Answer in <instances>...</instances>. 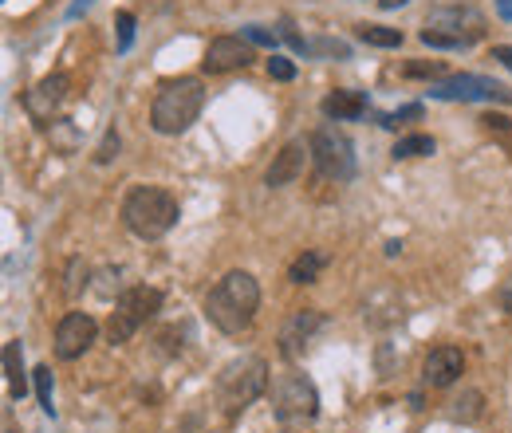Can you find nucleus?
I'll return each instance as SVG.
<instances>
[{"instance_id":"obj_1","label":"nucleus","mask_w":512,"mask_h":433,"mask_svg":"<svg viewBox=\"0 0 512 433\" xmlns=\"http://www.w3.org/2000/svg\"><path fill=\"white\" fill-rule=\"evenodd\" d=\"M256 308H260V284H256L249 272H241V268L225 272V276L209 288V296H205V315H209V323H213L217 331H225V335H241V331L253 323Z\"/></svg>"},{"instance_id":"obj_2","label":"nucleus","mask_w":512,"mask_h":433,"mask_svg":"<svg viewBox=\"0 0 512 433\" xmlns=\"http://www.w3.org/2000/svg\"><path fill=\"white\" fill-rule=\"evenodd\" d=\"M489 32V20L481 8L473 4H438L426 12V24H422V44L426 48H438V52H461V48H473L477 40H485Z\"/></svg>"},{"instance_id":"obj_3","label":"nucleus","mask_w":512,"mask_h":433,"mask_svg":"<svg viewBox=\"0 0 512 433\" xmlns=\"http://www.w3.org/2000/svg\"><path fill=\"white\" fill-rule=\"evenodd\" d=\"M119 217H123V225H127L138 241H158V237H166V233L178 225L182 205H178V197H174L170 189L134 186L127 197H123Z\"/></svg>"},{"instance_id":"obj_4","label":"nucleus","mask_w":512,"mask_h":433,"mask_svg":"<svg viewBox=\"0 0 512 433\" xmlns=\"http://www.w3.org/2000/svg\"><path fill=\"white\" fill-rule=\"evenodd\" d=\"M201 107H205V87H201V79H193V75L166 79V83L158 87L154 103H150V126H154L158 134H170V138H174V134H186V130L197 123Z\"/></svg>"},{"instance_id":"obj_5","label":"nucleus","mask_w":512,"mask_h":433,"mask_svg":"<svg viewBox=\"0 0 512 433\" xmlns=\"http://www.w3.org/2000/svg\"><path fill=\"white\" fill-rule=\"evenodd\" d=\"M264 390H268V363L260 355H241L217 374V406L229 418H241Z\"/></svg>"},{"instance_id":"obj_6","label":"nucleus","mask_w":512,"mask_h":433,"mask_svg":"<svg viewBox=\"0 0 512 433\" xmlns=\"http://www.w3.org/2000/svg\"><path fill=\"white\" fill-rule=\"evenodd\" d=\"M162 311V292L150 288V284H138V288H127L119 300H115V311L107 319V343L123 347L138 335V327H146L154 315Z\"/></svg>"},{"instance_id":"obj_7","label":"nucleus","mask_w":512,"mask_h":433,"mask_svg":"<svg viewBox=\"0 0 512 433\" xmlns=\"http://www.w3.org/2000/svg\"><path fill=\"white\" fill-rule=\"evenodd\" d=\"M272 410H276V422L280 426L316 422V414H320V390H316V382L300 371L280 374L276 386H272Z\"/></svg>"},{"instance_id":"obj_8","label":"nucleus","mask_w":512,"mask_h":433,"mask_svg":"<svg viewBox=\"0 0 512 433\" xmlns=\"http://www.w3.org/2000/svg\"><path fill=\"white\" fill-rule=\"evenodd\" d=\"M312 162L327 182H351L355 178V146L335 123L312 130Z\"/></svg>"},{"instance_id":"obj_9","label":"nucleus","mask_w":512,"mask_h":433,"mask_svg":"<svg viewBox=\"0 0 512 433\" xmlns=\"http://www.w3.org/2000/svg\"><path fill=\"white\" fill-rule=\"evenodd\" d=\"M430 99H461V103H512V91L501 79L489 75H453V79H438L430 87Z\"/></svg>"},{"instance_id":"obj_10","label":"nucleus","mask_w":512,"mask_h":433,"mask_svg":"<svg viewBox=\"0 0 512 433\" xmlns=\"http://www.w3.org/2000/svg\"><path fill=\"white\" fill-rule=\"evenodd\" d=\"M323 323H327V315L316 308H300L288 315V323L280 327V355L288 359V363H296V359H304V351H308V343L316 339L323 331Z\"/></svg>"},{"instance_id":"obj_11","label":"nucleus","mask_w":512,"mask_h":433,"mask_svg":"<svg viewBox=\"0 0 512 433\" xmlns=\"http://www.w3.org/2000/svg\"><path fill=\"white\" fill-rule=\"evenodd\" d=\"M95 339H99V323L87 311H67L60 319V327H56V355L64 363H71V359L87 355Z\"/></svg>"},{"instance_id":"obj_12","label":"nucleus","mask_w":512,"mask_h":433,"mask_svg":"<svg viewBox=\"0 0 512 433\" xmlns=\"http://www.w3.org/2000/svg\"><path fill=\"white\" fill-rule=\"evenodd\" d=\"M312 162V138H292L284 142V150L272 158V166L264 170V186L268 189H284L292 182L304 178V166Z\"/></svg>"},{"instance_id":"obj_13","label":"nucleus","mask_w":512,"mask_h":433,"mask_svg":"<svg viewBox=\"0 0 512 433\" xmlns=\"http://www.w3.org/2000/svg\"><path fill=\"white\" fill-rule=\"evenodd\" d=\"M253 63V44L245 36H217L205 48L201 71L205 75H229V71H245Z\"/></svg>"},{"instance_id":"obj_14","label":"nucleus","mask_w":512,"mask_h":433,"mask_svg":"<svg viewBox=\"0 0 512 433\" xmlns=\"http://www.w3.org/2000/svg\"><path fill=\"white\" fill-rule=\"evenodd\" d=\"M64 99H67V75L56 71V75H44V79L24 95V111H28L32 123L48 126L52 119H60L56 111L64 107Z\"/></svg>"},{"instance_id":"obj_15","label":"nucleus","mask_w":512,"mask_h":433,"mask_svg":"<svg viewBox=\"0 0 512 433\" xmlns=\"http://www.w3.org/2000/svg\"><path fill=\"white\" fill-rule=\"evenodd\" d=\"M465 371V355H461V347H434L430 355H426V363H422V382L430 386V390H446L453 386L457 378Z\"/></svg>"},{"instance_id":"obj_16","label":"nucleus","mask_w":512,"mask_h":433,"mask_svg":"<svg viewBox=\"0 0 512 433\" xmlns=\"http://www.w3.org/2000/svg\"><path fill=\"white\" fill-rule=\"evenodd\" d=\"M320 111L331 123H355L367 115V95L363 91H331V95H323Z\"/></svg>"},{"instance_id":"obj_17","label":"nucleus","mask_w":512,"mask_h":433,"mask_svg":"<svg viewBox=\"0 0 512 433\" xmlns=\"http://www.w3.org/2000/svg\"><path fill=\"white\" fill-rule=\"evenodd\" d=\"M44 134H48V142H52V150L56 154H79V146H83V134H79V126L71 123V119H52V123L44 126Z\"/></svg>"},{"instance_id":"obj_18","label":"nucleus","mask_w":512,"mask_h":433,"mask_svg":"<svg viewBox=\"0 0 512 433\" xmlns=\"http://www.w3.org/2000/svg\"><path fill=\"white\" fill-rule=\"evenodd\" d=\"M323 268H327V252H320V248H308L304 256H296V260H292L288 280H292V284H316Z\"/></svg>"},{"instance_id":"obj_19","label":"nucleus","mask_w":512,"mask_h":433,"mask_svg":"<svg viewBox=\"0 0 512 433\" xmlns=\"http://www.w3.org/2000/svg\"><path fill=\"white\" fill-rule=\"evenodd\" d=\"M4 378H8V394L12 398H24L28 394V374H24V363H20V343H4Z\"/></svg>"},{"instance_id":"obj_20","label":"nucleus","mask_w":512,"mask_h":433,"mask_svg":"<svg viewBox=\"0 0 512 433\" xmlns=\"http://www.w3.org/2000/svg\"><path fill=\"white\" fill-rule=\"evenodd\" d=\"M481 414H485V394H481V390H461V394L449 402V418L461 422V426L477 422Z\"/></svg>"},{"instance_id":"obj_21","label":"nucleus","mask_w":512,"mask_h":433,"mask_svg":"<svg viewBox=\"0 0 512 433\" xmlns=\"http://www.w3.org/2000/svg\"><path fill=\"white\" fill-rule=\"evenodd\" d=\"M434 150H438V142H434L430 134H406V138L394 142L390 154H394L398 162H406V158H426V154H434Z\"/></svg>"},{"instance_id":"obj_22","label":"nucleus","mask_w":512,"mask_h":433,"mask_svg":"<svg viewBox=\"0 0 512 433\" xmlns=\"http://www.w3.org/2000/svg\"><path fill=\"white\" fill-rule=\"evenodd\" d=\"M355 36L371 48H402V32L398 28H383V24H355Z\"/></svg>"},{"instance_id":"obj_23","label":"nucleus","mask_w":512,"mask_h":433,"mask_svg":"<svg viewBox=\"0 0 512 433\" xmlns=\"http://www.w3.org/2000/svg\"><path fill=\"white\" fill-rule=\"evenodd\" d=\"M91 288H95L99 300H119V296L127 292V288H123V268H99Z\"/></svg>"},{"instance_id":"obj_24","label":"nucleus","mask_w":512,"mask_h":433,"mask_svg":"<svg viewBox=\"0 0 512 433\" xmlns=\"http://www.w3.org/2000/svg\"><path fill=\"white\" fill-rule=\"evenodd\" d=\"M32 382H36V398H40V410H44L48 418H56V402H52V390H56V382H52V367H36V371H32Z\"/></svg>"},{"instance_id":"obj_25","label":"nucleus","mask_w":512,"mask_h":433,"mask_svg":"<svg viewBox=\"0 0 512 433\" xmlns=\"http://www.w3.org/2000/svg\"><path fill=\"white\" fill-rule=\"evenodd\" d=\"M87 276H91V272H87V264H83L79 256H75V260H67V272H64V296L67 300H75V296L87 288Z\"/></svg>"},{"instance_id":"obj_26","label":"nucleus","mask_w":512,"mask_h":433,"mask_svg":"<svg viewBox=\"0 0 512 433\" xmlns=\"http://www.w3.org/2000/svg\"><path fill=\"white\" fill-rule=\"evenodd\" d=\"M308 56H327V60H347V56H351V48H347L343 40H331V36H323V40H312V44H308Z\"/></svg>"},{"instance_id":"obj_27","label":"nucleus","mask_w":512,"mask_h":433,"mask_svg":"<svg viewBox=\"0 0 512 433\" xmlns=\"http://www.w3.org/2000/svg\"><path fill=\"white\" fill-rule=\"evenodd\" d=\"M402 75H410V79H442L446 75V63L442 60H414L402 67Z\"/></svg>"},{"instance_id":"obj_28","label":"nucleus","mask_w":512,"mask_h":433,"mask_svg":"<svg viewBox=\"0 0 512 433\" xmlns=\"http://www.w3.org/2000/svg\"><path fill=\"white\" fill-rule=\"evenodd\" d=\"M119 146H123V138H119V130L111 126V130L103 134V142L95 146V154H91V158H95L99 166H107V162H115V158H119Z\"/></svg>"},{"instance_id":"obj_29","label":"nucleus","mask_w":512,"mask_h":433,"mask_svg":"<svg viewBox=\"0 0 512 433\" xmlns=\"http://www.w3.org/2000/svg\"><path fill=\"white\" fill-rule=\"evenodd\" d=\"M264 67H268V79H276V83H292L296 79V63L284 60V56H272Z\"/></svg>"},{"instance_id":"obj_30","label":"nucleus","mask_w":512,"mask_h":433,"mask_svg":"<svg viewBox=\"0 0 512 433\" xmlns=\"http://www.w3.org/2000/svg\"><path fill=\"white\" fill-rule=\"evenodd\" d=\"M406 119H422V107H418V103H410V107H402V111H394V115H379V126H386V130H398Z\"/></svg>"},{"instance_id":"obj_31","label":"nucleus","mask_w":512,"mask_h":433,"mask_svg":"<svg viewBox=\"0 0 512 433\" xmlns=\"http://www.w3.org/2000/svg\"><path fill=\"white\" fill-rule=\"evenodd\" d=\"M241 36H245L249 44H260V48H276V36H272L268 28H260V24H249V28H241Z\"/></svg>"},{"instance_id":"obj_32","label":"nucleus","mask_w":512,"mask_h":433,"mask_svg":"<svg viewBox=\"0 0 512 433\" xmlns=\"http://www.w3.org/2000/svg\"><path fill=\"white\" fill-rule=\"evenodd\" d=\"M115 24H119V52H127L130 44H134V16H130V12H119Z\"/></svg>"},{"instance_id":"obj_33","label":"nucleus","mask_w":512,"mask_h":433,"mask_svg":"<svg viewBox=\"0 0 512 433\" xmlns=\"http://www.w3.org/2000/svg\"><path fill=\"white\" fill-rule=\"evenodd\" d=\"M493 60H501L512 71V44H501V48H493Z\"/></svg>"},{"instance_id":"obj_34","label":"nucleus","mask_w":512,"mask_h":433,"mask_svg":"<svg viewBox=\"0 0 512 433\" xmlns=\"http://www.w3.org/2000/svg\"><path fill=\"white\" fill-rule=\"evenodd\" d=\"M501 308H505L512 315V276L505 280V288H501Z\"/></svg>"},{"instance_id":"obj_35","label":"nucleus","mask_w":512,"mask_h":433,"mask_svg":"<svg viewBox=\"0 0 512 433\" xmlns=\"http://www.w3.org/2000/svg\"><path fill=\"white\" fill-rule=\"evenodd\" d=\"M497 12H501V16L512 24V0H497Z\"/></svg>"},{"instance_id":"obj_36","label":"nucleus","mask_w":512,"mask_h":433,"mask_svg":"<svg viewBox=\"0 0 512 433\" xmlns=\"http://www.w3.org/2000/svg\"><path fill=\"white\" fill-rule=\"evenodd\" d=\"M402 4H410V0H379V8H402Z\"/></svg>"},{"instance_id":"obj_37","label":"nucleus","mask_w":512,"mask_h":433,"mask_svg":"<svg viewBox=\"0 0 512 433\" xmlns=\"http://www.w3.org/2000/svg\"><path fill=\"white\" fill-rule=\"evenodd\" d=\"M83 4H87V0H79V4H75V8H71V12H79V8H83Z\"/></svg>"},{"instance_id":"obj_38","label":"nucleus","mask_w":512,"mask_h":433,"mask_svg":"<svg viewBox=\"0 0 512 433\" xmlns=\"http://www.w3.org/2000/svg\"><path fill=\"white\" fill-rule=\"evenodd\" d=\"M8 433H12V430H8Z\"/></svg>"}]
</instances>
